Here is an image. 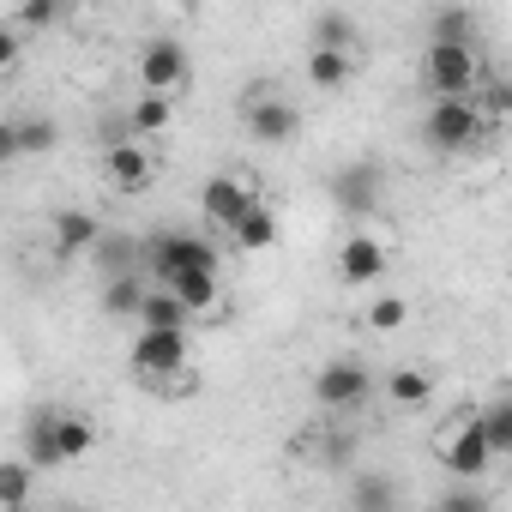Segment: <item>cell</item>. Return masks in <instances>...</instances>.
<instances>
[{"mask_svg":"<svg viewBox=\"0 0 512 512\" xmlns=\"http://www.w3.org/2000/svg\"><path fill=\"white\" fill-rule=\"evenodd\" d=\"M434 97L446 103H476V85H482V61L476 49H458V43H428V61H422Z\"/></svg>","mask_w":512,"mask_h":512,"instance_id":"cell-1","label":"cell"},{"mask_svg":"<svg viewBox=\"0 0 512 512\" xmlns=\"http://www.w3.org/2000/svg\"><path fill=\"white\" fill-rule=\"evenodd\" d=\"M482 133H488V121H482L476 103H446V97H434V109L422 115V139H428L440 157H458V151L482 145Z\"/></svg>","mask_w":512,"mask_h":512,"instance_id":"cell-2","label":"cell"},{"mask_svg":"<svg viewBox=\"0 0 512 512\" xmlns=\"http://www.w3.org/2000/svg\"><path fill=\"white\" fill-rule=\"evenodd\" d=\"M187 356H193L187 332H139V338H133V350H127V368H133L139 380L169 386V380H181V374H187Z\"/></svg>","mask_w":512,"mask_h":512,"instance_id":"cell-3","label":"cell"},{"mask_svg":"<svg viewBox=\"0 0 512 512\" xmlns=\"http://www.w3.org/2000/svg\"><path fill=\"white\" fill-rule=\"evenodd\" d=\"M187 79H193V61H187V49L175 37H151L139 49V85H145V97H169L175 103L187 91Z\"/></svg>","mask_w":512,"mask_h":512,"instance_id":"cell-4","label":"cell"},{"mask_svg":"<svg viewBox=\"0 0 512 512\" xmlns=\"http://www.w3.org/2000/svg\"><path fill=\"white\" fill-rule=\"evenodd\" d=\"M151 272H157V290L169 278H181V272H217V247L187 235V229H169V235L151 241Z\"/></svg>","mask_w":512,"mask_h":512,"instance_id":"cell-5","label":"cell"},{"mask_svg":"<svg viewBox=\"0 0 512 512\" xmlns=\"http://www.w3.org/2000/svg\"><path fill=\"white\" fill-rule=\"evenodd\" d=\"M241 121H247V133L260 139V145H290V139L302 133V115H296V103H290V97H278V91H260V85L247 91V103H241Z\"/></svg>","mask_w":512,"mask_h":512,"instance_id":"cell-6","label":"cell"},{"mask_svg":"<svg viewBox=\"0 0 512 512\" xmlns=\"http://www.w3.org/2000/svg\"><path fill=\"white\" fill-rule=\"evenodd\" d=\"M253 205H260V187H253L247 175H211V181L199 187V211H205V223L223 229V235H229Z\"/></svg>","mask_w":512,"mask_h":512,"instance_id":"cell-7","label":"cell"},{"mask_svg":"<svg viewBox=\"0 0 512 512\" xmlns=\"http://www.w3.org/2000/svg\"><path fill=\"white\" fill-rule=\"evenodd\" d=\"M368 392H374V374H368V362H356V356H338V362H326V368L314 374V404H320V410H356Z\"/></svg>","mask_w":512,"mask_h":512,"instance_id":"cell-8","label":"cell"},{"mask_svg":"<svg viewBox=\"0 0 512 512\" xmlns=\"http://www.w3.org/2000/svg\"><path fill=\"white\" fill-rule=\"evenodd\" d=\"M440 464H446L458 482H482V476H488L494 452L482 446L476 416H458V422H446V428H440Z\"/></svg>","mask_w":512,"mask_h":512,"instance_id":"cell-9","label":"cell"},{"mask_svg":"<svg viewBox=\"0 0 512 512\" xmlns=\"http://www.w3.org/2000/svg\"><path fill=\"white\" fill-rule=\"evenodd\" d=\"M338 278H344L350 290H374V284L386 278V241L350 235V241L338 247Z\"/></svg>","mask_w":512,"mask_h":512,"instance_id":"cell-10","label":"cell"},{"mask_svg":"<svg viewBox=\"0 0 512 512\" xmlns=\"http://www.w3.org/2000/svg\"><path fill=\"white\" fill-rule=\"evenodd\" d=\"M103 169H109V181H115L121 193H145V187H151V175H157L151 145H139V139L109 145V151H103Z\"/></svg>","mask_w":512,"mask_h":512,"instance_id":"cell-11","label":"cell"},{"mask_svg":"<svg viewBox=\"0 0 512 512\" xmlns=\"http://www.w3.org/2000/svg\"><path fill=\"white\" fill-rule=\"evenodd\" d=\"M49 235H55V253H61V260H79V253H91V247L103 241V217H97V211H55Z\"/></svg>","mask_w":512,"mask_h":512,"instance_id":"cell-12","label":"cell"},{"mask_svg":"<svg viewBox=\"0 0 512 512\" xmlns=\"http://www.w3.org/2000/svg\"><path fill=\"white\" fill-rule=\"evenodd\" d=\"M25 464L43 476V470H61V452H55V410H31L25 416Z\"/></svg>","mask_w":512,"mask_h":512,"instance_id":"cell-13","label":"cell"},{"mask_svg":"<svg viewBox=\"0 0 512 512\" xmlns=\"http://www.w3.org/2000/svg\"><path fill=\"white\" fill-rule=\"evenodd\" d=\"M175 127V103L169 97H133L127 103V139H157V133H169Z\"/></svg>","mask_w":512,"mask_h":512,"instance_id":"cell-14","label":"cell"},{"mask_svg":"<svg viewBox=\"0 0 512 512\" xmlns=\"http://www.w3.org/2000/svg\"><path fill=\"white\" fill-rule=\"evenodd\" d=\"M229 241H235L241 253H266V247H278V211L260 199V205H253V211L229 229Z\"/></svg>","mask_w":512,"mask_h":512,"instance_id":"cell-15","label":"cell"},{"mask_svg":"<svg viewBox=\"0 0 512 512\" xmlns=\"http://www.w3.org/2000/svg\"><path fill=\"white\" fill-rule=\"evenodd\" d=\"M133 320H139V332H187V320H193V314H187L169 290H145V302H139V314H133Z\"/></svg>","mask_w":512,"mask_h":512,"instance_id":"cell-16","label":"cell"},{"mask_svg":"<svg viewBox=\"0 0 512 512\" xmlns=\"http://www.w3.org/2000/svg\"><path fill=\"white\" fill-rule=\"evenodd\" d=\"M163 290H169L187 314H211L217 296H223V290H217V272H181V278H169Z\"/></svg>","mask_w":512,"mask_h":512,"instance_id":"cell-17","label":"cell"},{"mask_svg":"<svg viewBox=\"0 0 512 512\" xmlns=\"http://www.w3.org/2000/svg\"><path fill=\"white\" fill-rule=\"evenodd\" d=\"M91 446H97V422L91 416H73V410H55V452H61V464L85 458Z\"/></svg>","mask_w":512,"mask_h":512,"instance_id":"cell-18","label":"cell"},{"mask_svg":"<svg viewBox=\"0 0 512 512\" xmlns=\"http://www.w3.org/2000/svg\"><path fill=\"white\" fill-rule=\"evenodd\" d=\"M31 488L37 470L25 458H0V512H31Z\"/></svg>","mask_w":512,"mask_h":512,"instance_id":"cell-19","label":"cell"},{"mask_svg":"<svg viewBox=\"0 0 512 512\" xmlns=\"http://www.w3.org/2000/svg\"><path fill=\"white\" fill-rule=\"evenodd\" d=\"M386 398H392L398 410H422V404L434 398V374H428V368H392V374H386Z\"/></svg>","mask_w":512,"mask_h":512,"instance_id":"cell-20","label":"cell"},{"mask_svg":"<svg viewBox=\"0 0 512 512\" xmlns=\"http://www.w3.org/2000/svg\"><path fill=\"white\" fill-rule=\"evenodd\" d=\"M356 73V55H338V49H314L308 55V85L314 91H344Z\"/></svg>","mask_w":512,"mask_h":512,"instance_id":"cell-21","label":"cell"},{"mask_svg":"<svg viewBox=\"0 0 512 512\" xmlns=\"http://www.w3.org/2000/svg\"><path fill=\"white\" fill-rule=\"evenodd\" d=\"M332 187H338V205H344V211H368V205H374V193H380V169H368V163H350V169H344Z\"/></svg>","mask_w":512,"mask_h":512,"instance_id":"cell-22","label":"cell"},{"mask_svg":"<svg viewBox=\"0 0 512 512\" xmlns=\"http://www.w3.org/2000/svg\"><path fill=\"white\" fill-rule=\"evenodd\" d=\"M13 139H19V157H43V151L61 145V121L55 115H25V121H13Z\"/></svg>","mask_w":512,"mask_h":512,"instance_id":"cell-23","label":"cell"},{"mask_svg":"<svg viewBox=\"0 0 512 512\" xmlns=\"http://www.w3.org/2000/svg\"><path fill=\"white\" fill-rule=\"evenodd\" d=\"M476 434H482V446H488L494 458H506V452H512V398H494V404L476 416Z\"/></svg>","mask_w":512,"mask_h":512,"instance_id":"cell-24","label":"cell"},{"mask_svg":"<svg viewBox=\"0 0 512 512\" xmlns=\"http://www.w3.org/2000/svg\"><path fill=\"white\" fill-rule=\"evenodd\" d=\"M350 500H356V512H398V488H392L386 470H362L356 488H350Z\"/></svg>","mask_w":512,"mask_h":512,"instance_id":"cell-25","label":"cell"},{"mask_svg":"<svg viewBox=\"0 0 512 512\" xmlns=\"http://www.w3.org/2000/svg\"><path fill=\"white\" fill-rule=\"evenodd\" d=\"M476 13L470 7H440L434 13V43H458V49H476Z\"/></svg>","mask_w":512,"mask_h":512,"instance_id":"cell-26","label":"cell"},{"mask_svg":"<svg viewBox=\"0 0 512 512\" xmlns=\"http://www.w3.org/2000/svg\"><path fill=\"white\" fill-rule=\"evenodd\" d=\"M362 37H356V19L350 13H320L314 19V49H338V55H350Z\"/></svg>","mask_w":512,"mask_h":512,"instance_id":"cell-27","label":"cell"},{"mask_svg":"<svg viewBox=\"0 0 512 512\" xmlns=\"http://www.w3.org/2000/svg\"><path fill=\"white\" fill-rule=\"evenodd\" d=\"M139 302H145V284H139V278H109V284H103V314L133 320V314H139Z\"/></svg>","mask_w":512,"mask_h":512,"instance_id":"cell-28","label":"cell"},{"mask_svg":"<svg viewBox=\"0 0 512 512\" xmlns=\"http://www.w3.org/2000/svg\"><path fill=\"white\" fill-rule=\"evenodd\" d=\"M91 253L103 260V272H109V278H133V253H139V247H133L127 235H109V229H103V241H97Z\"/></svg>","mask_w":512,"mask_h":512,"instance_id":"cell-29","label":"cell"},{"mask_svg":"<svg viewBox=\"0 0 512 512\" xmlns=\"http://www.w3.org/2000/svg\"><path fill=\"white\" fill-rule=\"evenodd\" d=\"M404 320H410V302L404 296H374L368 302V332L392 338V332H404Z\"/></svg>","mask_w":512,"mask_h":512,"instance_id":"cell-30","label":"cell"},{"mask_svg":"<svg viewBox=\"0 0 512 512\" xmlns=\"http://www.w3.org/2000/svg\"><path fill=\"white\" fill-rule=\"evenodd\" d=\"M55 19H61L55 0H25V7H13V19H7V25H13L19 37H31V31H49Z\"/></svg>","mask_w":512,"mask_h":512,"instance_id":"cell-31","label":"cell"},{"mask_svg":"<svg viewBox=\"0 0 512 512\" xmlns=\"http://www.w3.org/2000/svg\"><path fill=\"white\" fill-rule=\"evenodd\" d=\"M434 512H494V500L476 488V482H458V488H446L440 494V506Z\"/></svg>","mask_w":512,"mask_h":512,"instance_id":"cell-32","label":"cell"},{"mask_svg":"<svg viewBox=\"0 0 512 512\" xmlns=\"http://www.w3.org/2000/svg\"><path fill=\"white\" fill-rule=\"evenodd\" d=\"M19 61H25V37H19L13 25H0V79L19 73Z\"/></svg>","mask_w":512,"mask_h":512,"instance_id":"cell-33","label":"cell"},{"mask_svg":"<svg viewBox=\"0 0 512 512\" xmlns=\"http://www.w3.org/2000/svg\"><path fill=\"white\" fill-rule=\"evenodd\" d=\"M19 157V139H13V121H0V163Z\"/></svg>","mask_w":512,"mask_h":512,"instance_id":"cell-34","label":"cell"},{"mask_svg":"<svg viewBox=\"0 0 512 512\" xmlns=\"http://www.w3.org/2000/svg\"><path fill=\"white\" fill-rule=\"evenodd\" d=\"M55 512H85V506H55Z\"/></svg>","mask_w":512,"mask_h":512,"instance_id":"cell-35","label":"cell"}]
</instances>
